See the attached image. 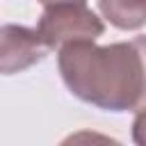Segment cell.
<instances>
[{
  "label": "cell",
  "instance_id": "obj_1",
  "mask_svg": "<svg viewBox=\"0 0 146 146\" xmlns=\"http://www.w3.org/2000/svg\"><path fill=\"white\" fill-rule=\"evenodd\" d=\"M57 68L66 89L105 112H139L146 105V34L96 46L75 41L59 50Z\"/></svg>",
  "mask_w": 146,
  "mask_h": 146
},
{
  "label": "cell",
  "instance_id": "obj_2",
  "mask_svg": "<svg viewBox=\"0 0 146 146\" xmlns=\"http://www.w3.org/2000/svg\"><path fill=\"white\" fill-rule=\"evenodd\" d=\"M36 30L50 50H62L75 41H96L105 32V23L87 2H57L43 9Z\"/></svg>",
  "mask_w": 146,
  "mask_h": 146
},
{
  "label": "cell",
  "instance_id": "obj_3",
  "mask_svg": "<svg viewBox=\"0 0 146 146\" xmlns=\"http://www.w3.org/2000/svg\"><path fill=\"white\" fill-rule=\"evenodd\" d=\"M50 48L41 39L39 30L7 23L0 30V71L5 75L21 73L32 64L41 62Z\"/></svg>",
  "mask_w": 146,
  "mask_h": 146
},
{
  "label": "cell",
  "instance_id": "obj_4",
  "mask_svg": "<svg viewBox=\"0 0 146 146\" xmlns=\"http://www.w3.org/2000/svg\"><path fill=\"white\" fill-rule=\"evenodd\" d=\"M98 11L116 30H139L146 25V0H96Z\"/></svg>",
  "mask_w": 146,
  "mask_h": 146
},
{
  "label": "cell",
  "instance_id": "obj_5",
  "mask_svg": "<svg viewBox=\"0 0 146 146\" xmlns=\"http://www.w3.org/2000/svg\"><path fill=\"white\" fill-rule=\"evenodd\" d=\"M132 141L139 146H146V105L137 112L132 121Z\"/></svg>",
  "mask_w": 146,
  "mask_h": 146
},
{
  "label": "cell",
  "instance_id": "obj_6",
  "mask_svg": "<svg viewBox=\"0 0 146 146\" xmlns=\"http://www.w3.org/2000/svg\"><path fill=\"white\" fill-rule=\"evenodd\" d=\"M43 7H48V5H57V2H87V0H39Z\"/></svg>",
  "mask_w": 146,
  "mask_h": 146
}]
</instances>
